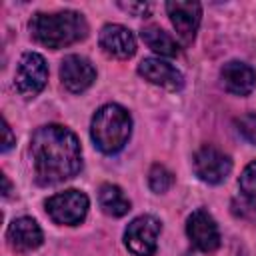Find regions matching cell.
<instances>
[{"label": "cell", "instance_id": "cell-15", "mask_svg": "<svg viewBox=\"0 0 256 256\" xmlns=\"http://www.w3.org/2000/svg\"><path fill=\"white\" fill-rule=\"evenodd\" d=\"M140 38H142L144 44H146L152 52H156L158 56L172 58V56H178V54H180L178 42H176L166 30H162L160 26H154V24L144 26V28L140 30Z\"/></svg>", "mask_w": 256, "mask_h": 256}, {"label": "cell", "instance_id": "cell-13", "mask_svg": "<svg viewBox=\"0 0 256 256\" xmlns=\"http://www.w3.org/2000/svg\"><path fill=\"white\" fill-rule=\"evenodd\" d=\"M6 238H8V244L12 246V250L32 252L42 244L44 234H42V228L38 226V222L34 218L20 216V218L10 222V226L6 230Z\"/></svg>", "mask_w": 256, "mask_h": 256}, {"label": "cell", "instance_id": "cell-1", "mask_svg": "<svg viewBox=\"0 0 256 256\" xmlns=\"http://www.w3.org/2000/svg\"><path fill=\"white\" fill-rule=\"evenodd\" d=\"M30 158L40 186H54L70 180L82 168L80 142L72 130L60 124L40 126L32 134Z\"/></svg>", "mask_w": 256, "mask_h": 256}, {"label": "cell", "instance_id": "cell-19", "mask_svg": "<svg viewBox=\"0 0 256 256\" xmlns=\"http://www.w3.org/2000/svg\"><path fill=\"white\" fill-rule=\"evenodd\" d=\"M238 188L242 192V196H256V160H252L240 174L238 178Z\"/></svg>", "mask_w": 256, "mask_h": 256}, {"label": "cell", "instance_id": "cell-14", "mask_svg": "<svg viewBox=\"0 0 256 256\" xmlns=\"http://www.w3.org/2000/svg\"><path fill=\"white\" fill-rule=\"evenodd\" d=\"M222 86L234 96H248L256 88V70L240 60H230L220 68Z\"/></svg>", "mask_w": 256, "mask_h": 256}, {"label": "cell", "instance_id": "cell-9", "mask_svg": "<svg viewBox=\"0 0 256 256\" xmlns=\"http://www.w3.org/2000/svg\"><path fill=\"white\" fill-rule=\"evenodd\" d=\"M186 234L192 246L200 252H214L220 246V230L212 214L204 208L194 210L186 220Z\"/></svg>", "mask_w": 256, "mask_h": 256}, {"label": "cell", "instance_id": "cell-20", "mask_svg": "<svg viewBox=\"0 0 256 256\" xmlns=\"http://www.w3.org/2000/svg\"><path fill=\"white\" fill-rule=\"evenodd\" d=\"M232 212L240 218H250V220H256V196L250 198V196H242V198H236L232 202Z\"/></svg>", "mask_w": 256, "mask_h": 256}, {"label": "cell", "instance_id": "cell-10", "mask_svg": "<svg viewBox=\"0 0 256 256\" xmlns=\"http://www.w3.org/2000/svg\"><path fill=\"white\" fill-rule=\"evenodd\" d=\"M60 80L68 92L80 94L94 84L96 68L88 58L80 54H68L60 64Z\"/></svg>", "mask_w": 256, "mask_h": 256}, {"label": "cell", "instance_id": "cell-8", "mask_svg": "<svg viewBox=\"0 0 256 256\" xmlns=\"http://www.w3.org/2000/svg\"><path fill=\"white\" fill-rule=\"evenodd\" d=\"M164 6L182 44L184 46L192 44L202 20V6L192 0H172V2H166Z\"/></svg>", "mask_w": 256, "mask_h": 256}, {"label": "cell", "instance_id": "cell-6", "mask_svg": "<svg viewBox=\"0 0 256 256\" xmlns=\"http://www.w3.org/2000/svg\"><path fill=\"white\" fill-rule=\"evenodd\" d=\"M162 224L150 214L136 216L124 230V244L134 256H152L158 248Z\"/></svg>", "mask_w": 256, "mask_h": 256}, {"label": "cell", "instance_id": "cell-21", "mask_svg": "<svg viewBox=\"0 0 256 256\" xmlns=\"http://www.w3.org/2000/svg\"><path fill=\"white\" fill-rule=\"evenodd\" d=\"M118 6L132 16H150V12H152L150 2H118Z\"/></svg>", "mask_w": 256, "mask_h": 256}, {"label": "cell", "instance_id": "cell-11", "mask_svg": "<svg viewBox=\"0 0 256 256\" xmlns=\"http://www.w3.org/2000/svg\"><path fill=\"white\" fill-rule=\"evenodd\" d=\"M138 74L144 80H148L150 84L160 86L168 92H178L184 86L182 72L176 66H172L170 62L160 60V58H144L138 64Z\"/></svg>", "mask_w": 256, "mask_h": 256}, {"label": "cell", "instance_id": "cell-7", "mask_svg": "<svg viewBox=\"0 0 256 256\" xmlns=\"http://www.w3.org/2000/svg\"><path fill=\"white\" fill-rule=\"evenodd\" d=\"M192 170L206 184H222L232 172V160L216 146L206 144L194 152Z\"/></svg>", "mask_w": 256, "mask_h": 256}, {"label": "cell", "instance_id": "cell-17", "mask_svg": "<svg viewBox=\"0 0 256 256\" xmlns=\"http://www.w3.org/2000/svg\"><path fill=\"white\" fill-rule=\"evenodd\" d=\"M172 184H174V176H172V172H170L166 166L154 164V166L150 168V172H148V186H150L152 192L164 194L166 190L172 188Z\"/></svg>", "mask_w": 256, "mask_h": 256}, {"label": "cell", "instance_id": "cell-18", "mask_svg": "<svg viewBox=\"0 0 256 256\" xmlns=\"http://www.w3.org/2000/svg\"><path fill=\"white\" fill-rule=\"evenodd\" d=\"M234 124H236L238 134H240L246 142H250V144L256 146V114H254V112L242 114L240 118L234 120Z\"/></svg>", "mask_w": 256, "mask_h": 256}, {"label": "cell", "instance_id": "cell-12", "mask_svg": "<svg viewBox=\"0 0 256 256\" xmlns=\"http://www.w3.org/2000/svg\"><path fill=\"white\" fill-rule=\"evenodd\" d=\"M98 44L108 56L118 58V60H126L130 56H134V52H136V38L122 24L102 26V30L98 34Z\"/></svg>", "mask_w": 256, "mask_h": 256}, {"label": "cell", "instance_id": "cell-3", "mask_svg": "<svg viewBox=\"0 0 256 256\" xmlns=\"http://www.w3.org/2000/svg\"><path fill=\"white\" fill-rule=\"evenodd\" d=\"M132 132V116L120 104H104L96 110L90 124L94 146L104 154L120 152Z\"/></svg>", "mask_w": 256, "mask_h": 256}, {"label": "cell", "instance_id": "cell-2", "mask_svg": "<svg viewBox=\"0 0 256 256\" xmlns=\"http://www.w3.org/2000/svg\"><path fill=\"white\" fill-rule=\"evenodd\" d=\"M30 34L36 42L50 50L66 48L88 36V22L76 10L62 12H36L30 20Z\"/></svg>", "mask_w": 256, "mask_h": 256}, {"label": "cell", "instance_id": "cell-22", "mask_svg": "<svg viewBox=\"0 0 256 256\" xmlns=\"http://www.w3.org/2000/svg\"><path fill=\"white\" fill-rule=\"evenodd\" d=\"M2 132H4V140H2V152H8L14 144H16V138H14V134H12V128H10V124L6 122V118L2 120Z\"/></svg>", "mask_w": 256, "mask_h": 256}, {"label": "cell", "instance_id": "cell-23", "mask_svg": "<svg viewBox=\"0 0 256 256\" xmlns=\"http://www.w3.org/2000/svg\"><path fill=\"white\" fill-rule=\"evenodd\" d=\"M2 182H4V190H2V196L6 198V196L10 194V182H8V176H6V174H2Z\"/></svg>", "mask_w": 256, "mask_h": 256}, {"label": "cell", "instance_id": "cell-4", "mask_svg": "<svg viewBox=\"0 0 256 256\" xmlns=\"http://www.w3.org/2000/svg\"><path fill=\"white\" fill-rule=\"evenodd\" d=\"M44 206H46L48 216L56 224L76 226L86 218L88 208H90V200L84 192L70 188V190H64V192H58V194L50 196L44 202Z\"/></svg>", "mask_w": 256, "mask_h": 256}, {"label": "cell", "instance_id": "cell-16", "mask_svg": "<svg viewBox=\"0 0 256 256\" xmlns=\"http://www.w3.org/2000/svg\"><path fill=\"white\" fill-rule=\"evenodd\" d=\"M98 202L102 212L114 218H120L130 210V200L124 196L122 188H118L116 184H102L98 190Z\"/></svg>", "mask_w": 256, "mask_h": 256}, {"label": "cell", "instance_id": "cell-5", "mask_svg": "<svg viewBox=\"0 0 256 256\" xmlns=\"http://www.w3.org/2000/svg\"><path fill=\"white\" fill-rule=\"evenodd\" d=\"M48 82V64L38 52H24L14 74V88L24 98L38 96Z\"/></svg>", "mask_w": 256, "mask_h": 256}]
</instances>
